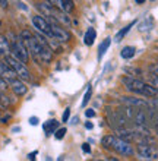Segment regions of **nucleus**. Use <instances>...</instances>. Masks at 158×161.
Segmentation results:
<instances>
[{"mask_svg": "<svg viewBox=\"0 0 158 161\" xmlns=\"http://www.w3.org/2000/svg\"><path fill=\"white\" fill-rule=\"evenodd\" d=\"M122 82L124 84V86L130 91V92L139 94L144 97H157L158 95V88L151 84H145L144 80L136 79V78H130V76H124L122 79Z\"/></svg>", "mask_w": 158, "mask_h": 161, "instance_id": "1", "label": "nucleus"}, {"mask_svg": "<svg viewBox=\"0 0 158 161\" xmlns=\"http://www.w3.org/2000/svg\"><path fill=\"white\" fill-rule=\"evenodd\" d=\"M4 62L8 64H10L13 68V70L18 73V76L21 78V79H31V75H30V70H28V68L25 66V63L24 62H21L19 59H16L15 56L12 54H6L4 56Z\"/></svg>", "mask_w": 158, "mask_h": 161, "instance_id": "2", "label": "nucleus"}, {"mask_svg": "<svg viewBox=\"0 0 158 161\" xmlns=\"http://www.w3.org/2000/svg\"><path fill=\"white\" fill-rule=\"evenodd\" d=\"M10 51H12V56H15L16 59H19L21 62L26 63L30 60V54H28V48H26L24 40L19 37V38H15L10 42Z\"/></svg>", "mask_w": 158, "mask_h": 161, "instance_id": "3", "label": "nucleus"}, {"mask_svg": "<svg viewBox=\"0 0 158 161\" xmlns=\"http://www.w3.org/2000/svg\"><path fill=\"white\" fill-rule=\"evenodd\" d=\"M138 155L142 160H158V149L146 142L138 144Z\"/></svg>", "mask_w": 158, "mask_h": 161, "instance_id": "4", "label": "nucleus"}, {"mask_svg": "<svg viewBox=\"0 0 158 161\" xmlns=\"http://www.w3.org/2000/svg\"><path fill=\"white\" fill-rule=\"evenodd\" d=\"M111 149H114L117 154L126 155V157H130V155H133V153H135V151H133V147L130 145V142L122 139V138H114V142H113Z\"/></svg>", "mask_w": 158, "mask_h": 161, "instance_id": "5", "label": "nucleus"}, {"mask_svg": "<svg viewBox=\"0 0 158 161\" xmlns=\"http://www.w3.org/2000/svg\"><path fill=\"white\" fill-rule=\"evenodd\" d=\"M32 25L40 31V32H43L44 35H47V37H53L52 34V24L48 22V19H46L44 16H32Z\"/></svg>", "mask_w": 158, "mask_h": 161, "instance_id": "6", "label": "nucleus"}, {"mask_svg": "<svg viewBox=\"0 0 158 161\" xmlns=\"http://www.w3.org/2000/svg\"><path fill=\"white\" fill-rule=\"evenodd\" d=\"M0 78H3L8 82H12L13 79L18 78V73L13 70L10 64H8L6 62H0Z\"/></svg>", "mask_w": 158, "mask_h": 161, "instance_id": "7", "label": "nucleus"}, {"mask_svg": "<svg viewBox=\"0 0 158 161\" xmlns=\"http://www.w3.org/2000/svg\"><path fill=\"white\" fill-rule=\"evenodd\" d=\"M48 22H50V21H48ZM50 24H52V34H53V37H54L57 41H60V42L69 41L70 35H69L68 31L63 30L62 26H59L57 24H54V22H50Z\"/></svg>", "mask_w": 158, "mask_h": 161, "instance_id": "8", "label": "nucleus"}, {"mask_svg": "<svg viewBox=\"0 0 158 161\" xmlns=\"http://www.w3.org/2000/svg\"><path fill=\"white\" fill-rule=\"evenodd\" d=\"M120 103H123L124 106H130V107H139V108H148L150 103H146L142 98H135V97H122Z\"/></svg>", "mask_w": 158, "mask_h": 161, "instance_id": "9", "label": "nucleus"}, {"mask_svg": "<svg viewBox=\"0 0 158 161\" xmlns=\"http://www.w3.org/2000/svg\"><path fill=\"white\" fill-rule=\"evenodd\" d=\"M133 122L136 123L138 126H146L148 122H150V116L146 113L145 110H142V108H136V113L133 116Z\"/></svg>", "mask_w": 158, "mask_h": 161, "instance_id": "10", "label": "nucleus"}, {"mask_svg": "<svg viewBox=\"0 0 158 161\" xmlns=\"http://www.w3.org/2000/svg\"><path fill=\"white\" fill-rule=\"evenodd\" d=\"M10 86H12V91L16 95H25L26 94V86L24 82H21V80H18V79H13L12 82H10Z\"/></svg>", "mask_w": 158, "mask_h": 161, "instance_id": "11", "label": "nucleus"}, {"mask_svg": "<svg viewBox=\"0 0 158 161\" xmlns=\"http://www.w3.org/2000/svg\"><path fill=\"white\" fill-rule=\"evenodd\" d=\"M57 126H59V122H57V120H47V122L43 125L44 133H46V135H52V133L56 132Z\"/></svg>", "mask_w": 158, "mask_h": 161, "instance_id": "12", "label": "nucleus"}, {"mask_svg": "<svg viewBox=\"0 0 158 161\" xmlns=\"http://www.w3.org/2000/svg\"><path fill=\"white\" fill-rule=\"evenodd\" d=\"M135 24H136V21L130 22L129 25H126V26H124V28H122V30H120L119 32L116 34V37H114V40H116V41H117V42H119V41H122V40H123L124 37H126V34H128L129 31H130V28H132V26L135 25Z\"/></svg>", "mask_w": 158, "mask_h": 161, "instance_id": "13", "label": "nucleus"}, {"mask_svg": "<svg viewBox=\"0 0 158 161\" xmlns=\"http://www.w3.org/2000/svg\"><path fill=\"white\" fill-rule=\"evenodd\" d=\"M10 50V44H9L8 38L0 35V56H6Z\"/></svg>", "mask_w": 158, "mask_h": 161, "instance_id": "14", "label": "nucleus"}, {"mask_svg": "<svg viewBox=\"0 0 158 161\" xmlns=\"http://www.w3.org/2000/svg\"><path fill=\"white\" fill-rule=\"evenodd\" d=\"M95 37H97V32H95L94 28H90V30L85 32V37H84V41H85L86 46H92L95 41Z\"/></svg>", "mask_w": 158, "mask_h": 161, "instance_id": "15", "label": "nucleus"}, {"mask_svg": "<svg viewBox=\"0 0 158 161\" xmlns=\"http://www.w3.org/2000/svg\"><path fill=\"white\" fill-rule=\"evenodd\" d=\"M135 51H136V48L132 46H128V47H124L123 50L120 51V56L123 57V59H132L133 56H135Z\"/></svg>", "mask_w": 158, "mask_h": 161, "instance_id": "16", "label": "nucleus"}, {"mask_svg": "<svg viewBox=\"0 0 158 161\" xmlns=\"http://www.w3.org/2000/svg\"><path fill=\"white\" fill-rule=\"evenodd\" d=\"M110 44H111V40L110 38H106L103 42H101V44H100V47H98V57H100V59L104 56V53H106L107 48L110 47Z\"/></svg>", "mask_w": 158, "mask_h": 161, "instance_id": "17", "label": "nucleus"}, {"mask_svg": "<svg viewBox=\"0 0 158 161\" xmlns=\"http://www.w3.org/2000/svg\"><path fill=\"white\" fill-rule=\"evenodd\" d=\"M114 138H116V136H113V135L104 136L103 141H101V145H103L104 148H107V149H111V147H113V142H114Z\"/></svg>", "mask_w": 158, "mask_h": 161, "instance_id": "18", "label": "nucleus"}, {"mask_svg": "<svg viewBox=\"0 0 158 161\" xmlns=\"http://www.w3.org/2000/svg\"><path fill=\"white\" fill-rule=\"evenodd\" d=\"M151 26H152V18L148 16V18H145V21L139 25V31H148V30H151Z\"/></svg>", "mask_w": 158, "mask_h": 161, "instance_id": "19", "label": "nucleus"}, {"mask_svg": "<svg viewBox=\"0 0 158 161\" xmlns=\"http://www.w3.org/2000/svg\"><path fill=\"white\" fill-rule=\"evenodd\" d=\"M12 100H10V97H8L6 95V92H0V104L4 107H8L9 104H12Z\"/></svg>", "mask_w": 158, "mask_h": 161, "instance_id": "20", "label": "nucleus"}, {"mask_svg": "<svg viewBox=\"0 0 158 161\" xmlns=\"http://www.w3.org/2000/svg\"><path fill=\"white\" fill-rule=\"evenodd\" d=\"M91 95H92V88H91V86H88L85 95H84V100H82V106H84V107H85L86 104H88V101L91 100Z\"/></svg>", "mask_w": 158, "mask_h": 161, "instance_id": "21", "label": "nucleus"}, {"mask_svg": "<svg viewBox=\"0 0 158 161\" xmlns=\"http://www.w3.org/2000/svg\"><path fill=\"white\" fill-rule=\"evenodd\" d=\"M64 133H66V129H64V127H60V129H56V133H54L56 139H63Z\"/></svg>", "mask_w": 158, "mask_h": 161, "instance_id": "22", "label": "nucleus"}, {"mask_svg": "<svg viewBox=\"0 0 158 161\" xmlns=\"http://www.w3.org/2000/svg\"><path fill=\"white\" fill-rule=\"evenodd\" d=\"M8 91V80L0 78V92H6Z\"/></svg>", "mask_w": 158, "mask_h": 161, "instance_id": "23", "label": "nucleus"}, {"mask_svg": "<svg viewBox=\"0 0 158 161\" xmlns=\"http://www.w3.org/2000/svg\"><path fill=\"white\" fill-rule=\"evenodd\" d=\"M150 72L154 75V78H158V63H154L150 66Z\"/></svg>", "mask_w": 158, "mask_h": 161, "instance_id": "24", "label": "nucleus"}, {"mask_svg": "<svg viewBox=\"0 0 158 161\" xmlns=\"http://www.w3.org/2000/svg\"><path fill=\"white\" fill-rule=\"evenodd\" d=\"M69 116H70V108H66V110H64V113H63V117H62V122H68Z\"/></svg>", "mask_w": 158, "mask_h": 161, "instance_id": "25", "label": "nucleus"}, {"mask_svg": "<svg viewBox=\"0 0 158 161\" xmlns=\"http://www.w3.org/2000/svg\"><path fill=\"white\" fill-rule=\"evenodd\" d=\"M85 114H86V117H94V116H95V111L92 110V108H88V110L85 111Z\"/></svg>", "mask_w": 158, "mask_h": 161, "instance_id": "26", "label": "nucleus"}, {"mask_svg": "<svg viewBox=\"0 0 158 161\" xmlns=\"http://www.w3.org/2000/svg\"><path fill=\"white\" fill-rule=\"evenodd\" d=\"M82 151H84V153H86V154H88V153H91L90 145H88V144H84V145H82Z\"/></svg>", "mask_w": 158, "mask_h": 161, "instance_id": "27", "label": "nucleus"}, {"mask_svg": "<svg viewBox=\"0 0 158 161\" xmlns=\"http://www.w3.org/2000/svg\"><path fill=\"white\" fill-rule=\"evenodd\" d=\"M151 104H152L155 108H158V98H154V97H152V101H151Z\"/></svg>", "mask_w": 158, "mask_h": 161, "instance_id": "28", "label": "nucleus"}, {"mask_svg": "<svg viewBox=\"0 0 158 161\" xmlns=\"http://www.w3.org/2000/svg\"><path fill=\"white\" fill-rule=\"evenodd\" d=\"M30 123H31V125H37V123H38V117H31Z\"/></svg>", "mask_w": 158, "mask_h": 161, "instance_id": "29", "label": "nucleus"}, {"mask_svg": "<svg viewBox=\"0 0 158 161\" xmlns=\"http://www.w3.org/2000/svg\"><path fill=\"white\" fill-rule=\"evenodd\" d=\"M6 4H8V0H0V6H6Z\"/></svg>", "mask_w": 158, "mask_h": 161, "instance_id": "30", "label": "nucleus"}, {"mask_svg": "<svg viewBox=\"0 0 158 161\" xmlns=\"http://www.w3.org/2000/svg\"><path fill=\"white\" fill-rule=\"evenodd\" d=\"M85 127H86V129H92V123H90V122L85 123Z\"/></svg>", "mask_w": 158, "mask_h": 161, "instance_id": "31", "label": "nucleus"}, {"mask_svg": "<svg viewBox=\"0 0 158 161\" xmlns=\"http://www.w3.org/2000/svg\"><path fill=\"white\" fill-rule=\"evenodd\" d=\"M35 154H37V153H34V154H30V155H28V158H30V160H34V158H35Z\"/></svg>", "mask_w": 158, "mask_h": 161, "instance_id": "32", "label": "nucleus"}, {"mask_svg": "<svg viewBox=\"0 0 158 161\" xmlns=\"http://www.w3.org/2000/svg\"><path fill=\"white\" fill-rule=\"evenodd\" d=\"M136 3L138 4H142V3H145V0H136Z\"/></svg>", "mask_w": 158, "mask_h": 161, "instance_id": "33", "label": "nucleus"}, {"mask_svg": "<svg viewBox=\"0 0 158 161\" xmlns=\"http://www.w3.org/2000/svg\"><path fill=\"white\" fill-rule=\"evenodd\" d=\"M154 86H158V78H155V84H154Z\"/></svg>", "mask_w": 158, "mask_h": 161, "instance_id": "34", "label": "nucleus"}, {"mask_svg": "<svg viewBox=\"0 0 158 161\" xmlns=\"http://www.w3.org/2000/svg\"><path fill=\"white\" fill-rule=\"evenodd\" d=\"M157 133H158V126H157Z\"/></svg>", "mask_w": 158, "mask_h": 161, "instance_id": "35", "label": "nucleus"}]
</instances>
